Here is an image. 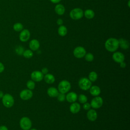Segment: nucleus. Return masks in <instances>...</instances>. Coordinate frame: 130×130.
Instances as JSON below:
<instances>
[{"label":"nucleus","instance_id":"obj_1","mask_svg":"<svg viewBox=\"0 0 130 130\" xmlns=\"http://www.w3.org/2000/svg\"><path fill=\"white\" fill-rule=\"evenodd\" d=\"M105 47L106 49L109 52H115L119 47L118 40L113 38H110L108 39L105 42Z\"/></svg>","mask_w":130,"mask_h":130},{"label":"nucleus","instance_id":"obj_2","mask_svg":"<svg viewBox=\"0 0 130 130\" xmlns=\"http://www.w3.org/2000/svg\"><path fill=\"white\" fill-rule=\"evenodd\" d=\"M71 85L69 81L66 80L61 81L58 85V90L59 92L62 93H66L70 90Z\"/></svg>","mask_w":130,"mask_h":130},{"label":"nucleus","instance_id":"obj_3","mask_svg":"<svg viewBox=\"0 0 130 130\" xmlns=\"http://www.w3.org/2000/svg\"><path fill=\"white\" fill-rule=\"evenodd\" d=\"M78 85L80 89L83 90H88L92 85L91 82L87 78L82 77L80 78L78 82Z\"/></svg>","mask_w":130,"mask_h":130},{"label":"nucleus","instance_id":"obj_4","mask_svg":"<svg viewBox=\"0 0 130 130\" xmlns=\"http://www.w3.org/2000/svg\"><path fill=\"white\" fill-rule=\"evenodd\" d=\"M2 98L3 104L6 107L10 108L13 106L14 100L13 97L11 94L7 93L4 95Z\"/></svg>","mask_w":130,"mask_h":130},{"label":"nucleus","instance_id":"obj_5","mask_svg":"<svg viewBox=\"0 0 130 130\" xmlns=\"http://www.w3.org/2000/svg\"><path fill=\"white\" fill-rule=\"evenodd\" d=\"M83 15L84 12L80 8H75L70 13V16L73 20L80 19L83 16Z\"/></svg>","mask_w":130,"mask_h":130},{"label":"nucleus","instance_id":"obj_6","mask_svg":"<svg viewBox=\"0 0 130 130\" xmlns=\"http://www.w3.org/2000/svg\"><path fill=\"white\" fill-rule=\"evenodd\" d=\"M32 123L30 119L27 117H23L20 120V126L23 130H29L30 129Z\"/></svg>","mask_w":130,"mask_h":130},{"label":"nucleus","instance_id":"obj_7","mask_svg":"<svg viewBox=\"0 0 130 130\" xmlns=\"http://www.w3.org/2000/svg\"><path fill=\"white\" fill-rule=\"evenodd\" d=\"M90 104L91 107L93 109H99L103 104V100L101 96H94V98L91 100Z\"/></svg>","mask_w":130,"mask_h":130},{"label":"nucleus","instance_id":"obj_8","mask_svg":"<svg viewBox=\"0 0 130 130\" xmlns=\"http://www.w3.org/2000/svg\"><path fill=\"white\" fill-rule=\"evenodd\" d=\"M86 53V52L85 48L82 46L76 47L73 51L74 56L77 58H81L84 57Z\"/></svg>","mask_w":130,"mask_h":130},{"label":"nucleus","instance_id":"obj_9","mask_svg":"<svg viewBox=\"0 0 130 130\" xmlns=\"http://www.w3.org/2000/svg\"><path fill=\"white\" fill-rule=\"evenodd\" d=\"M33 95L32 91L28 89H26L22 90L20 93V98L24 101H27L30 99Z\"/></svg>","mask_w":130,"mask_h":130},{"label":"nucleus","instance_id":"obj_10","mask_svg":"<svg viewBox=\"0 0 130 130\" xmlns=\"http://www.w3.org/2000/svg\"><path fill=\"white\" fill-rule=\"evenodd\" d=\"M30 77L32 80L36 82H40L43 79L44 75L41 71H34L30 74Z\"/></svg>","mask_w":130,"mask_h":130},{"label":"nucleus","instance_id":"obj_11","mask_svg":"<svg viewBox=\"0 0 130 130\" xmlns=\"http://www.w3.org/2000/svg\"><path fill=\"white\" fill-rule=\"evenodd\" d=\"M30 34L27 29H22L19 34V40L23 42L27 41L30 38Z\"/></svg>","mask_w":130,"mask_h":130},{"label":"nucleus","instance_id":"obj_12","mask_svg":"<svg viewBox=\"0 0 130 130\" xmlns=\"http://www.w3.org/2000/svg\"><path fill=\"white\" fill-rule=\"evenodd\" d=\"M112 59L117 63H121L124 60V55L120 52H115L112 55Z\"/></svg>","mask_w":130,"mask_h":130},{"label":"nucleus","instance_id":"obj_13","mask_svg":"<svg viewBox=\"0 0 130 130\" xmlns=\"http://www.w3.org/2000/svg\"><path fill=\"white\" fill-rule=\"evenodd\" d=\"M87 118L91 121H94L98 118V113L94 109H89L87 112Z\"/></svg>","mask_w":130,"mask_h":130},{"label":"nucleus","instance_id":"obj_14","mask_svg":"<svg viewBox=\"0 0 130 130\" xmlns=\"http://www.w3.org/2000/svg\"><path fill=\"white\" fill-rule=\"evenodd\" d=\"M77 94L76 92L72 91L69 92L66 95V100L69 103H72L74 102H75L76 100H77Z\"/></svg>","mask_w":130,"mask_h":130},{"label":"nucleus","instance_id":"obj_15","mask_svg":"<svg viewBox=\"0 0 130 130\" xmlns=\"http://www.w3.org/2000/svg\"><path fill=\"white\" fill-rule=\"evenodd\" d=\"M80 108L81 106L79 103L74 102L72 103L70 106V111L73 114H76L80 111Z\"/></svg>","mask_w":130,"mask_h":130},{"label":"nucleus","instance_id":"obj_16","mask_svg":"<svg viewBox=\"0 0 130 130\" xmlns=\"http://www.w3.org/2000/svg\"><path fill=\"white\" fill-rule=\"evenodd\" d=\"M89 89L90 94L93 96H99L101 93V89L98 86H91Z\"/></svg>","mask_w":130,"mask_h":130},{"label":"nucleus","instance_id":"obj_17","mask_svg":"<svg viewBox=\"0 0 130 130\" xmlns=\"http://www.w3.org/2000/svg\"><path fill=\"white\" fill-rule=\"evenodd\" d=\"M29 47L31 50L36 51L40 47V43L38 40L36 39L31 40L29 43Z\"/></svg>","mask_w":130,"mask_h":130},{"label":"nucleus","instance_id":"obj_18","mask_svg":"<svg viewBox=\"0 0 130 130\" xmlns=\"http://www.w3.org/2000/svg\"><path fill=\"white\" fill-rule=\"evenodd\" d=\"M47 93L48 95L51 98H56L59 93L58 89L54 87H50L48 88Z\"/></svg>","mask_w":130,"mask_h":130},{"label":"nucleus","instance_id":"obj_19","mask_svg":"<svg viewBox=\"0 0 130 130\" xmlns=\"http://www.w3.org/2000/svg\"><path fill=\"white\" fill-rule=\"evenodd\" d=\"M43 79L46 83L50 84L53 83L55 80L54 76L52 74L49 73L45 75Z\"/></svg>","mask_w":130,"mask_h":130},{"label":"nucleus","instance_id":"obj_20","mask_svg":"<svg viewBox=\"0 0 130 130\" xmlns=\"http://www.w3.org/2000/svg\"><path fill=\"white\" fill-rule=\"evenodd\" d=\"M55 11L58 15H62L64 13L65 8L61 4H57L55 7Z\"/></svg>","mask_w":130,"mask_h":130},{"label":"nucleus","instance_id":"obj_21","mask_svg":"<svg viewBox=\"0 0 130 130\" xmlns=\"http://www.w3.org/2000/svg\"><path fill=\"white\" fill-rule=\"evenodd\" d=\"M119 46L123 49H127L129 48V42L124 39H120L118 40Z\"/></svg>","mask_w":130,"mask_h":130},{"label":"nucleus","instance_id":"obj_22","mask_svg":"<svg viewBox=\"0 0 130 130\" xmlns=\"http://www.w3.org/2000/svg\"><path fill=\"white\" fill-rule=\"evenodd\" d=\"M58 33L59 36L63 37L67 34V28L64 25H60L58 29Z\"/></svg>","mask_w":130,"mask_h":130},{"label":"nucleus","instance_id":"obj_23","mask_svg":"<svg viewBox=\"0 0 130 130\" xmlns=\"http://www.w3.org/2000/svg\"><path fill=\"white\" fill-rule=\"evenodd\" d=\"M84 16L87 19H92L94 16V12L91 9H87L84 12Z\"/></svg>","mask_w":130,"mask_h":130},{"label":"nucleus","instance_id":"obj_24","mask_svg":"<svg viewBox=\"0 0 130 130\" xmlns=\"http://www.w3.org/2000/svg\"><path fill=\"white\" fill-rule=\"evenodd\" d=\"M98 79V74L92 71L89 73L88 75V79L91 82H94L95 81Z\"/></svg>","mask_w":130,"mask_h":130},{"label":"nucleus","instance_id":"obj_25","mask_svg":"<svg viewBox=\"0 0 130 130\" xmlns=\"http://www.w3.org/2000/svg\"><path fill=\"white\" fill-rule=\"evenodd\" d=\"M13 29L16 31H20L23 29V25L20 22L15 23L13 26Z\"/></svg>","mask_w":130,"mask_h":130},{"label":"nucleus","instance_id":"obj_26","mask_svg":"<svg viewBox=\"0 0 130 130\" xmlns=\"http://www.w3.org/2000/svg\"><path fill=\"white\" fill-rule=\"evenodd\" d=\"M33 54H34L32 50L29 49H27L24 51L22 55L26 58H30L32 57Z\"/></svg>","mask_w":130,"mask_h":130},{"label":"nucleus","instance_id":"obj_27","mask_svg":"<svg viewBox=\"0 0 130 130\" xmlns=\"http://www.w3.org/2000/svg\"><path fill=\"white\" fill-rule=\"evenodd\" d=\"M77 99L81 104H84L87 101V97L84 94H79Z\"/></svg>","mask_w":130,"mask_h":130},{"label":"nucleus","instance_id":"obj_28","mask_svg":"<svg viewBox=\"0 0 130 130\" xmlns=\"http://www.w3.org/2000/svg\"><path fill=\"white\" fill-rule=\"evenodd\" d=\"M36 86L35 83L33 80H29L26 83V86L28 89L32 90L35 88Z\"/></svg>","mask_w":130,"mask_h":130},{"label":"nucleus","instance_id":"obj_29","mask_svg":"<svg viewBox=\"0 0 130 130\" xmlns=\"http://www.w3.org/2000/svg\"><path fill=\"white\" fill-rule=\"evenodd\" d=\"M85 59L88 62L92 61L94 59V56L91 53H86V54L84 56Z\"/></svg>","mask_w":130,"mask_h":130},{"label":"nucleus","instance_id":"obj_30","mask_svg":"<svg viewBox=\"0 0 130 130\" xmlns=\"http://www.w3.org/2000/svg\"><path fill=\"white\" fill-rule=\"evenodd\" d=\"M57 98L58 101L60 102H62L66 100V95L64 93L59 92L58 95L57 96Z\"/></svg>","mask_w":130,"mask_h":130},{"label":"nucleus","instance_id":"obj_31","mask_svg":"<svg viewBox=\"0 0 130 130\" xmlns=\"http://www.w3.org/2000/svg\"><path fill=\"white\" fill-rule=\"evenodd\" d=\"M15 51H16V52L17 53V54H18L19 55H21L23 54V53L24 50L23 47H22L21 46H19L16 48Z\"/></svg>","mask_w":130,"mask_h":130},{"label":"nucleus","instance_id":"obj_32","mask_svg":"<svg viewBox=\"0 0 130 130\" xmlns=\"http://www.w3.org/2000/svg\"><path fill=\"white\" fill-rule=\"evenodd\" d=\"M83 108L84 110H88L90 109L91 108V106H90V104L88 103H85L84 104H83Z\"/></svg>","mask_w":130,"mask_h":130},{"label":"nucleus","instance_id":"obj_33","mask_svg":"<svg viewBox=\"0 0 130 130\" xmlns=\"http://www.w3.org/2000/svg\"><path fill=\"white\" fill-rule=\"evenodd\" d=\"M41 72L43 75H46L48 73V69L47 68H43L41 70Z\"/></svg>","mask_w":130,"mask_h":130},{"label":"nucleus","instance_id":"obj_34","mask_svg":"<svg viewBox=\"0 0 130 130\" xmlns=\"http://www.w3.org/2000/svg\"><path fill=\"white\" fill-rule=\"evenodd\" d=\"M57 24H58V25H61L62 24H63V20L61 19H60V18H59V19H58L57 20Z\"/></svg>","mask_w":130,"mask_h":130},{"label":"nucleus","instance_id":"obj_35","mask_svg":"<svg viewBox=\"0 0 130 130\" xmlns=\"http://www.w3.org/2000/svg\"><path fill=\"white\" fill-rule=\"evenodd\" d=\"M4 70V66L2 63L0 62V73H2Z\"/></svg>","mask_w":130,"mask_h":130},{"label":"nucleus","instance_id":"obj_36","mask_svg":"<svg viewBox=\"0 0 130 130\" xmlns=\"http://www.w3.org/2000/svg\"><path fill=\"white\" fill-rule=\"evenodd\" d=\"M120 67L121 68H124L125 67H126V63L125 62H124V61L120 63Z\"/></svg>","mask_w":130,"mask_h":130},{"label":"nucleus","instance_id":"obj_37","mask_svg":"<svg viewBox=\"0 0 130 130\" xmlns=\"http://www.w3.org/2000/svg\"><path fill=\"white\" fill-rule=\"evenodd\" d=\"M0 130H8L7 126L5 125H2L0 126Z\"/></svg>","mask_w":130,"mask_h":130},{"label":"nucleus","instance_id":"obj_38","mask_svg":"<svg viewBox=\"0 0 130 130\" xmlns=\"http://www.w3.org/2000/svg\"><path fill=\"white\" fill-rule=\"evenodd\" d=\"M52 3H54V4H56V3H59V2H60L61 0H50Z\"/></svg>","mask_w":130,"mask_h":130},{"label":"nucleus","instance_id":"obj_39","mask_svg":"<svg viewBox=\"0 0 130 130\" xmlns=\"http://www.w3.org/2000/svg\"><path fill=\"white\" fill-rule=\"evenodd\" d=\"M4 96V94H3V92L1 91H0V98H3V96Z\"/></svg>","mask_w":130,"mask_h":130},{"label":"nucleus","instance_id":"obj_40","mask_svg":"<svg viewBox=\"0 0 130 130\" xmlns=\"http://www.w3.org/2000/svg\"><path fill=\"white\" fill-rule=\"evenodd\" d=\"M129 2H130V1H128V7H130V6H129Z\"/></svg>","mask_w":130,"mask_h":130},{"label":"nucleus","instance_id":"obj_41","mask_svg":"<svg viewBox=\"0 0 130 130\" xmlns=\"http://www.w3.org/2000/svg\"><path fill=\"white\" fill-rule=\"evenodd\" d=\"M30 130H37V129H36V128H31V129H30Z\"/></svg>","mask_w":130,"mask_h":130}]
</instances>
